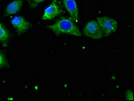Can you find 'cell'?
Returning a JSON list of instances; mask_svg holds the SVG:
<instances>
[{
    "instance_id": "obj_1",
    "label": "cell",
    "mask_w": 134,
    "mask_h": 101,
    "mask_svg": "<svg viewBox=\"0 0 134 101\" xmlns=\"http://www.w3.org/2000/svg\"><path fill=\"white\" fill-rule=\"evenodd\" d=\"M47 28L57 36L64 34L74 36H82V32L76 22L70 18H61L53 24L47 26Z\"/></svg>"
},
{
    "instance_id": "obj_2",
    "label": "cell",
    "mask_w": 134,
    "mask_h": 101,
    "mask_svg": "<svg viewBox=\"0 0 134 101\" xmlns=\"http://www.w3.org/2000/svg\"><path fill=\"white\" fill-rule=\"evenodd\" d=\"M96 21L100 27L104 36L111 35L116 32L118 28L117 21L108 16H100L96 18Z\"/></svg>"
},
{
    "instance_id": "obj_3",
    "label": "cell",
    "mask_w": 134,
    "mask_h": 101,
    "mask_svg": "<svg viewBox=\"0 0 134 101\" xmlns=\"http://www.w3.org/2000/svg\"><path fill=\"white\" fill-rule=\"evenodd\" d=\"M63 12V9L60 2L58 0H52L50 4L44 9L41 20L44 21L51 20L62 15Z\"/></svg>"
},
{
    "instance_id": "obj_4",
    "label": "cell",
    "mask_w": 134,
    "mask_h": 101,
    "mask_svg": "<svg viewBox=\"0 0 134 101\" xmlns=\"http://www.w3.org/2000/svg\"><path fill=\"white\" fill-rule=\"evenodd\" d=\"M83 34L84 36L95 40H99L104 37L100 27L96 20L89 21L84 26Z\"/></svg>"
},
{
    "instance_id": "obj_5",
    "label": "cell",
    "mask_w": 134,
    "mask_h": 101,
    "mask_svg": "<svg viewBox=\"0 0 134 101\" xmlns=\"http://www.w3.org/2000/svg\"><path fill=\"white\" fill-rule=\"evenodd\" d=\"M11 24L17 32L18 35H22L26 32L30 28V22L23 16H16L11 19Z\"/></svg>"
},
{
    "instance_id": "obj_6",
    "label": "cell",
    "mask_w": 134,
    "mask_h": 101,
    "mask_svg": "<svg viewBox=\"0 0 134 101\" xmlns=\"http://www.w3.org/2000/svg\"><path fill=\"white\" fill-rule=\"evenodd\" d=\"M62 2L70 14V18L76 23L79 22V10L76 0H62Z\"/></svg>"
},
{
    "instance_id": "obj_7",
    "label": "cell",
    "mask_w": 134,
    "mask_h": 101,
    "mask_svg": "<svg viewBox=\"0 0 134 101\" xmlns=\"http://www.w3.org/2000/svg\"><path fill=\"white\" fill-rule=\"evenodd\" d=\"M23 3V0H13L12 2H10L5 10V16H12L19 12L22 8Z\"/></svg>"
},
{
    "instance_id": "obj_8",
    "label": "cell",
    "mask_w": 134,
    "mask_h": 101,
    "mask_svg": "<svg viewBox=\"0 0 134 101\" xmlns=\"http://www.w3.org/2000/svg\"><path fill=\"white\" fill-rule=\"evenodd\" d=\"M9 40H10V34L3 24L0 22V42L3 46H7Z\"/></svg>"
},
{
    "instance_id": "obj_9",
    "label": "cell",
    "mask_w": 134,
    "mask_h": 101,
    "mask_svg": "<svg viewBox=\"0 0 134 101\" xmlns=\"http://www.w3.org/2000/svg\"><path fill=\"white\" fill-rule=\"evenodd\" d=\"M8 66V63L7 61L5 54L0 50V69L6 68Z\"/></svg>"
},
{
    "instance_id": "obj_10",
    "label": "cell",
    "mask_w": 134,
    "mask_h": 101,
    "mask_svg": "<svg viewBox=\"0 0 134 101\" xmlns=\"http://www.w3.org/2000/svg\"><path fill=\"white\" fill-rule=\"evenodd\" d=\"M47 0H27L29 5L31 8H35L39 5L40 3L46 2Z\"/></svg>"
},
{
    "instance_id": "obj_11",
    "label": "cell",
    "mask_w": 134,
    "mask_h": 101,
    "mask_svg": "<svg viewBox=\"0 0 134 101\" xmlns=\"http://www.w3.org/2000/svg\"><path fill=\"white\" fill-rule=\"evenodd\" d=\"M125 100L127 101H133V92L131 90H127L125 93Z\"/></svg>"
},
{
    "instance_id": "obj_12",
    "label": "cell",
    "mask_w": 134,
    "mask_h": 101,
    "mask_svg": "<svg viewBox=\"0 0 134 101\" xmlns=\"http://www.w3.org/2000/svg\"><path fill=\"white\" fill-rule=\"evenodd\" d=\"M0 1H1V0H0Z\"/></svg>"
}]
</instances>
